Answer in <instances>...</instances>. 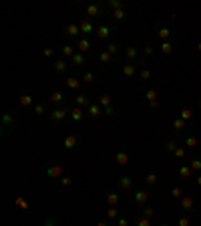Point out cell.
<instances>
[{
  "label": "cell",
  "mask_w": 201,
  "mask_h": 226,
  "mask_svg": "<svg viewBox=\"0 0 201 226\" xmlns=\"http://www.w3.org/2000/svg\"><path fill=\"white\" fill-rule=\"evenodd\" d=\"M181 206H183L185 210H191V208H193V200H191L189 196H187V198H183V202H181Z\"/></svg>",
  "instance_id": "1"
},
{
  "label": "cell",
  "mask_w": 201,
  "mask_h": 226,
  "mask_svg": "<svg viewBox=\"0 0 201 226\" xmlns=\"http://www.w3.org/2000/svg\"><path fill=\"white\" fill-rule=\"evenodd\" d=\"M179 174H181V178H189V176H191V170L189 168H181V172H179Z\"/></svg>",
  "instance_id": "2"
},
{
  "label": "cell",
  "mask_w": 201,
  "mask_h": 226,
  "mask_svg": "<svg viewBox=\"0 0 201 226\" xmlns=\"http://www.w3.org/2000/svg\"><path fill=\"white\" fill-rule=\"evenodd\" d=\"M189 117H191L189 109H183V111H181V119H189Z\"/></svg>",
  "instance_id": "3"
},
{
  "label": "cell",
  "mask_w": 201,
  "mask_h": 226,
  "mask_svg": "<svg viewBox=\"0 0 201 226\" xmlns=\"http://www.w3.org/2000/svg\"><path fill=\"white\" fill-rule=\"evenodd\" d=\"M159 36H161V38H167L169 36V28H161V30H159Z\"/></svg>",
  "instance_id": "4"
},
{
  "label": "cell",
  "mask_w": 201,
  "mask_h": 226,
  "mask_svg": "<svg viewBox=\"0 0 201 226\" xmlns=\"http://www.w3.org/2000/svg\"><path fill=\"white\" fill-rule=\"evenodd\" d=\"M145 200H147V194L145 192H141L139 196H137V202H145Z\"/></svg>",
  "instance_id": "5"
},
{
  "label": "cell",
  "mask_w": 201,
  "mask_h": 226,
  "mask_svg": "<svg viewBox=\"0 0 201 226\" xmlns=\"http://www.w3.org/2000/svg\"><path fill=\"white\" fill-rule=\"evenodd\" d=\"M191 168L199 170V168H201V162H199V159H193V164H191Z\"/></svg>",
  "instance_id": "6"
},
{
  "label": "cell",
  "mask_w": 201,
  "mask_h": 226,
  "mask_svg": "<svg viewBox=\"0 0 201 226\" xmlns=\"http://www.w3.org/2000/svg\"><path fill=\"white\" fill-rule=\"evenodd\" d=\"M179 226H189V220H187V218H181V220H179Z\"/></svg>",
  "instance_id": "7"
},
{
  "label": "cell",
  "mask_w": 201,
  "mask_h": 226,
  "mask_svg": "<svg viewBox=\"0 0 201 226\" xmlns=\"http://www.w3.org/2000/svg\"><path fill=\"white\" fill-rule=\"evenodd\" d=\"M169 51H171V43H165L163 45V53H169Z\"/></svg>",
  "instance_id": "8"
},
{
  "label": "cell",
  "mask_w": 201,
  "mask_h": 226,
  "mask_svg": "<svg viewBox=\"0 0 201 226\" xmlns=\"http://www.w3.org/2000/svg\"><path fill=\"white\" fill-rule=\"evenodd\" d=\"M187 146H189V147L195 146V137H189V139H187Z\"/></svg>",
  "instance_id": "9"
},
{
  "label": "cell",
  "mask_w": 201,
  "mask_h": 226,
  "mask_svg": "<svg viewBox=\"0 0 201 226\" xmlns=\"http://www.w3.org/2000/svg\"><path fill=\"white\" fill-rule=\"evenodd\" d=\"M175 127L181 129V127H183V119H177V121H175Z\"/></svg>",
  "instance_id": "10"
},
{
  "label": "cell",
  "mask_w": 201,
  "mask_h": 226,
  "mask_svg": "<svg viewBox=\"0 0 201 226\" xmlns=\"http://www.w3.org/2000/svg\"><path fill=\"white\" fill-rule=\"evenodd\" d=\"M167 149H169V151H173V149H175V143H173V141H169V143H167Z\"/></svg>",
  "instance_id": "11"
},
{
  "label": "cell",
  "mask_w": 201,
  "mask_h": 226,
  "mask_svg": "<svg viewBox=\"0 0 201 226\" xmlns=\"http://www.w3.org/2000/svg\"><path fill=\"white\" fill-rule=\"evenodd\" d=\"M173 196H175V198H177V196H181V190H179V188H175V190H173Z\"/></svg>",
  "instance_id": "12"
},
{
  "label": "cell",
  "mask_w": 201,
  "mask_h": 226,
  "mask_svg": "<svg viewBox=\"0 0 201 226\" xmlns=\"http://www.w3.org/2000/svg\"><path fill=\"white\" fill-rule=\"evenodd\" d=\"M139 226H149V222H147V220H141V222H139Z\"/></svg>",
  "instance_id": "13"
},
{
  "label": "cell",
  "mask_w": 201,
  "mask_h": 226,
  "mask_svg": "<svg viewBox=\"0 0 201 226\" xmlns=\"http://www.w3.org/2000/svg\"><path fill=\"white\" fill-rule=\"evenodd\" d=\"M197 182H199V184H201V176H199V180H197Z\"/></svg>",
  "instance_id": "14"
},
{
  "label": "cell",
  "mask_w": 201,
  "mask_h": 226,
  "mask_svg": "<svg viewBox=\"0 0 201 226\" xmlns=\"http://www.w3.org/2000/svg\"><path fill=\"white\" fill-rule=\"evenodd\" d=\"M199 51H201V43H199Z\"/></svg>",
  "instance_id": "15"
}]
</instances>
